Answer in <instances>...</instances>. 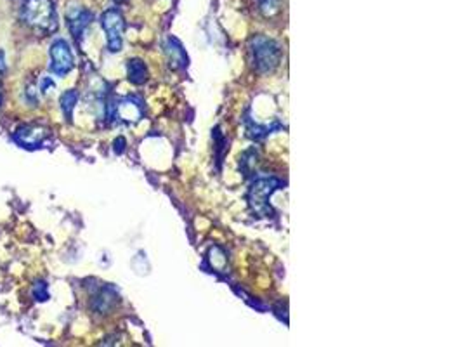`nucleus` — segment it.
I'll return each mask as SVG.
<instances>
[{"instance_id": "obj_1", "label": "nucleus", "mask_w": 463, "mask_h": 347, "mask_svg": "<svg viewBox=\"0 0 463 347\" xmlns=\"http://www.w3.org/2000/svg\"><path fill=\"white\" fill-rule=\"evenodd\" d=\"M21 21L40 33L57 30V12L52 0H26L21 9Z\"/></svg>"}, {"instance_id": "obj_2", "label": "nucleus", "mask_w": 463, "mask_h": 347, "mask_svg": "<svg viewBox=\"0 0 463 347\" xmlns=\"http://www.w3.org/2000/svg\"><path fill=\"white\" fill-rule=\"evenodd\" d=\"M250 52H252L253 68L262 75L273 73L282 61V47L276 40L269 37L257 35L250 42Z\"/></svg>"}, {"instance_id": "obj_3", "label": "nucleus", "mask_w": 463, "mask_h": 347, "mask_svg": "<svg viewBox=\"0 0 463 347\" xmlns=\"http://www.w3.org/2000/svg\"><path fill=\"white\" fill-rule=\"evenodd\" d=\"M279 181L275 177H262V179H257L255 183L250 186L248 195H246V200H248L250 208L255 212L260 217H268L269 214H273L271 204H269V198L273 197L276 190L279 188Z\"/></svg>"}, {"instance_id": "obj_4", "label": "nucleus", "mask_w": 463, "mask_h": 347, "mask_svg": "<svg viewBox=\"0 0 463 347\" xmlns=\"http://www.w3.org/2000/svg\"><path fill=\"white\" fill-rule=\"evenodd\" d=\"M101 26L106 32L108 49H110V52H118L121 49V43H124L125 30V21L121 12L117 8H111L108 11H104L103 16H101Z\"/></svg>"}, {"instance_id": "obj_5", "label": "nucleus", "mask_w": 463, "mask_h": 347, "mask_svg": "<svg viewBox=\"0 0 463 347\" xmlns=\"http://www.w3.org/2000/svg\"><path fill=\"white\" fill-rule=\"evenodd\" d=\"M50 72L57 77L68 75L73 70V52L70 43L64 39L54 40L52 46H50Z\"/></svg>"}, {"instance_id": "obj_6", "label": "nucleus", "mask_w": 463, "mask_h": 347, "mask_svg": "<svg viewBox=\"0 0 463 347\" xmlns=\"http://www.w3.org/2000/svg\"><path fill=\"white\" fill-rule=\"evenodd\" d=\"M108 117H111V119H118L120 122H125V123L139 122L141 117H143V106H141V101H137L136 97H125V99H121V101H118V103L108 106Z\"/></svg>"}, {"instance_id": "obj_7", "label": "nucleus", "mask_w": 463, "mask_h": 347, "mask_svg": "<svg viewBox=\"0 0 463 347\" xmlns=\"http://www.w3.org/2000/svg\"><path fill=\"white\" fill-rule=\"evenodd\" d=\"M66 19H68V28L72 32L73 39L77 42H80L83 37V33L87 32V28L92 23L94 16L92 12L87 11L86 8H80V6H72L68 8V12H66Z\"/></svg>"}, {"instance_id": "obj_8", "label": "nucleus", "mask_w": 463, "mask_h": 347, "mask_svg": "<svg viewBox=\"0 0 463 347\" xmlns=\"http://www.w3.org/2000/svg\"><path fill=\"white\" fill-rule=\"evenodd\" d=\"M47 136H49V129L46 126L28 123V126L19 127L14 132V136H12V139L18 144H21L23 148H37L46 141Z\"/></svg>"}, {"instance_id": "obj_9", "label": "nucleus", "mask_w": 463, "mask_h": 347, "mask_svg": "<svg viewBox=\"0 0 463 347\" xmlns=\"http://www.w3.org/2000/svg\"><path fill=\"white\" fill-rule=\"evenodd\" d=\"M165 50H167L168 65H170V68L182 70V68H186V66H188V56H186L184 49H182L181 42H179L177 39L170 37V39L167 40Z\"/></svg>"}, {"instance_id": "obj_10", "label": "nucleus", "mask_w": 463, "mask_h": 347, "mask_svg": "<svg viewBox=\"0 0 463 347\" xmlns=\"http://www.w3.org/2000/svg\"><path fill=\"white\" fill-rule=\"evenodd\" d=\"M117 302L118 297L117 294H115V290L113 288H110V286H106V288H103V290L92 299V308L94 311L97 313H108Z\"/></svg>"}, {"instance_id": "obj_11", "label": "nucleus", "mask_w": 463, "mask_h": 347, "mask_svg": "<svg viewBox=\"0 0 463 347\" xmlns=\"http://www.w3.org/2000/svg\"><path fill=\"white\" fill-rule=\"evenodd\" d=\"M127 77L128 82H132L134 86H141L148 80V68L141 59H130L127 63Z\"/></svg>"}, {"instance_id": "obj_12", "label": "nucleus", "mask_w": 463, "mask_h": 347, "mask_svg": "<svg viewBox=\"0 0 463 347\" xmlns=\"http://www.w3.org/2000/svg\"><path fill=\"white\" fill-rule=\"evenodd\" d=\"M77 101H79V92H77V90H66V92L61 96V99H59L61 110H63L66 120H72Z\"/></svg>"}, {"instance_id": "obj_13", "label": "nucleus", "mask_w": 463, "mask_h": 347, "mask_svg": "<svg viewBox=\"0 0 463 347\" xmlns=\"http://www.w3.org/2000/svg\"><path fill=\"white\" fill-rule=\"evenodd\" d=\"M255 161H257L255 150H248L245 155H243L242 161H239V167H242V170L245 172V176H250V172H252V167Z\"/></svg>"}, {"instance_id": "obj_14", "label": "nucleus", "mask_w": 463, "mask_h": 347, "mask_svg": "<svg viewBox=\"0 0 463 347\" xmlns=\"http://www.w3.org/2000/svg\"><path fill=\"white\" fill-rule=\"evenodd\" d=\"M33 297H35V301L39 302H43L49 299V292H47V285L43 281H39L35 285V288H33Z\"/></svg>"}, {"instance_id": "obj_15", "label": "nucleus", "mask_w": 463, "mask_h": 347, "mask_svg": "<svg viewBox=\"0 0 463 347\" xmlns=\"http://www.w3.org/2000/svg\"><path fill=\"white\" fill-rule=\"evenodd\" d=\"M260 9H262L266 16L275 14V12L279 9L278 0H260Z\"/></svg>"}, {"instance_id": "obj_16", "label": "nucleus", "mask_w": 463, "mask_h": 347, "mask_svg": "<svg viewBox=\"0 0 463 347\" xmlns=\"http://www.w3.org/2000/svg\"><path fill=\"white\" fill-rule=\"evenodd\" d=\"M124 150H125V139L124 137H118L117 141H115V153H124Z\"/></svg>"}, {"instance_id": "obj_17", "label": "nucleus", "mask_w": 463, "mask_h": 347, "mask_svg": "<svg viewBox=\"0 0 463 347\" xmlns=\"http://www.w3.org/2000/svg\"><path fill=\"white\" fill-rule=\"evenodd\" d=\"M6 72V65H4V52H0V73Z\"/></svg>"}, {"instance_id": "obj_18", "label": "nucleus", "mask_w": 463, "mask_h": 347, "mask_svg": "<svg viewBox=\"0 0 463 347\" xmlns=\"http://www.w3.org/2000/svg\"><path fill=\"white\" fill-rule=\"evenodd\" d=\"M115 2H118V4H120V2H125V0H115Z\"/></svg>"}, {"instance_id": "obj_19", "label": "nucleus", "mask_w": 463, "mask_h": 347, "mask_svg": "<svg viewBox=\"0 0 463 347\" xmlns=\"http://www.w3.org/2000/svg\"><path fill=\"white\" fill-rule=\"evenodd\" d=\"M0 101H2V94H0Z\"/></svg>"}]
</instances>
